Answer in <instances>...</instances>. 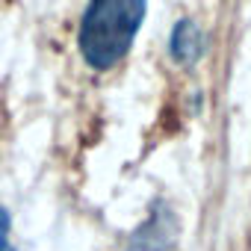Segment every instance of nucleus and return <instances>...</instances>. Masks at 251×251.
Segmentation results:
<instances>
[{
  "label": "nucleus",
  "mask_w": 251,
  "mask_h": 251,
  "mask_svg": "<svg viewBox=\"0 0 251 251\" xmlns=\"http://www.w3.org/2000/svg\"><path fill=\"white\" fill-rule=\"evenodd\" d=\"M0 251H12V248H9V236H6V233H0Z\"/></svg>",
  "instance_id": "20e7f679"
},
{
  "label": "nucleus",
  "mask_w": 251,
  "mask_h": 251,
  "mask_svg": "<svg viewBox=\"0 0 251 251\" xmlns=\"http://www.w3.org/2000/svg\"><path fill=\"white\" fill-rule=\"evenodd\" d=\"M145 15L148 0H89L77 27V50L86 68L112 71L130 53Z\"/></svg>",
  "instance_id": "f257e3e1"
},
{
  "label": "nucleus",
  "mask_w": 251,
  "mask_h": 251,
  "mask_svg": "<svg viewBox=\"0 0 251 251\" xmlns=\"http://www.w3.org/2000/svg\"><path fill=\"white\" fill-rule=\"evenodd\" d=\"M177 233H180L177 216L172 213V207L166 201H157L151 216L133 230L127 251H169V248H175Z\"/></svg>",
  "instance_id": "f03ea898"
},
{
  "label": "nucleus",
  "mask_w": 251,
  "mask_h": 251,
  "mask_svg": "<svg viewBox=\"0 0 251 251\" xmlns=\"http://www.w3.org/2000/svg\"><path fill=\"white\" fill-rule=\"evenodd\" d=\"M204 53H207V36H204L201 24L192 21V18H180L172 27V36H169V56H172V62H177L183 68H192Z\"/></svg>",
  "instance_id": "7ed1b4c3"
}]
</instances>
